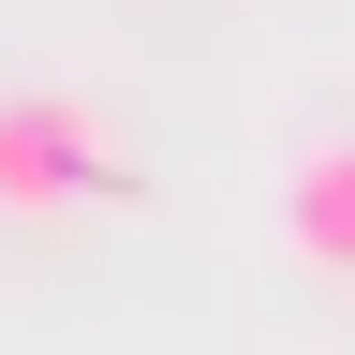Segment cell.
<instances>
[{
    "instance_id": "cell-2",
    "label": "cell",
    "mask_w": 355,
    "mask_h": 355,
    "mask_svg": "<svg viewBox=\"0 0 355 355\" xmlns=\"http://www.w3.org/2000/svg\"><path fill=\"white\" fill-rule=\"evenodd\" d=\"M282 252L326 266V282H355V133L296 148V178H282Z\"/></svg>"
},
{
    "instance_id": "cell-1",
    "label": "cell",
    "mask_w": 355,
    "mask_h": 355,
    "mask_svg": "<svg viewBox=\"0 0 355 355\" xmlns=\"http://www.w3.org/2000/svg\"><path fill=\"white\" fill-rule=\"evenodd\" d=\"M89 193H119L104 119H89L74 89H15V104H0V207H15V222H60Z\"/></svg>"
}]
</instances>
